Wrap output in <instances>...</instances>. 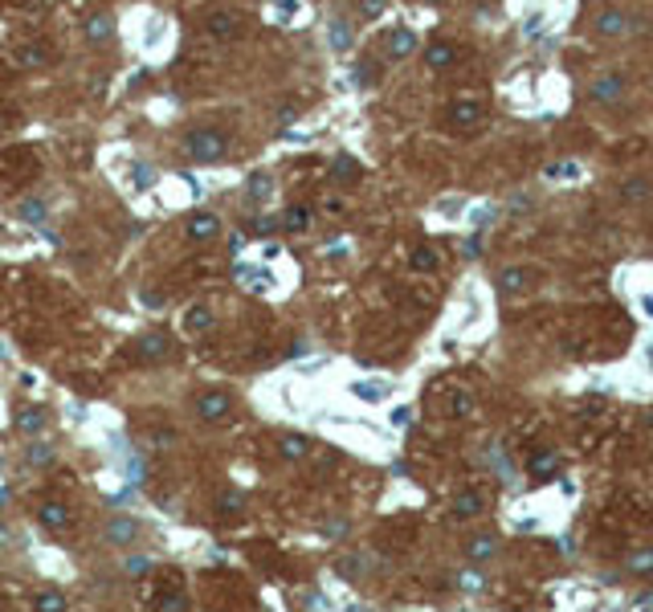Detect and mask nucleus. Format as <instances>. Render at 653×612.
<instances>
[{"instance_id": "32", "label": "nucleus", "mask_w": 653, "mask_h": 612, "mask_svg": "<svg viewBox=\"0 0 653 612\" xmlns=\"http://www.w3.org/2000/svg\"><path fill=\"white\" fill-rule=\"evenodd\" d=\"M335 571H340L343 580H359L364 576V555H343V560L335 563Z\"/></svg>"}, {"instance_id": "7", "label": "nucleus", "mask_w": 653, "mask_h": 612, "mask_svg": "<svg viewBox=\"0 0 653 612\" xmlns=\"http://www.w3.org/2000/svg\"><path fill=\"white\" fill-rule=\"evenodd\" d=\"M482 119H486V107L478 98H458L450 107V123L458 131H478L482 127Z\"/></svg>"}, {"instance_id": "12", "label": "nucleus", "mask_w": 653, "mask_h": 612, "mask_svg": "<svg viewBox=\"0 0 653 612\" xmlns=\"http://www.w3.org/2000/svg\"><path fill=\"white\" fill-rule=\"evenodd\" d=\"M221 237V217L217 213H192L188 217V241H212Z\"/></svg>"}, {"instance_id": "31", "label": "nucleus", "mask_w": 653, "mask_h": 612, "mask_svg": "<svg viewBox=\"0 0 653 612\" xmlns=\"http://www.w3.org/2000/svg\"><path fill=\"white\" fill-rule=\"evenodd\" d=\"M17 61L21 66H45V61H50V50H45V45H21Z\"/></svg>"}, {"instance_id": "51", "label": "nucleus", "mask_w": 653, "mask_h": 612, "mask_svg": "<svg viewBox=\"0 0 653 612\" xmlns=\"http://www.w3.org/2000/svg\"><path fill=\"white\" fill-rule=\"evenodd\" d=\"M424 5H445V0H424Z\"/></svg>"}, {"instance_id": "28", "label": "nucleus", "mask_w": 653, "mask_h": 612, "mask_svg": "<svg viewBox=\"0 0 653 612\" xmlns=\"http://www.w3.org/2000/svg\"><path fill=\"white\" fill-rule=\"evenodd\" d=\"M625 568L633 571V576H649L653 571V547H637V552L625 560Z\"/></svg>"}, {"instance_id": "46", "label": "nucleus", "mask_w": 653, "mask_h": 612, "mask_svg": "<svg viewBox=\"0 0 653 612\" xmlns=\"http://www.w3.org/2000/svg\"><path fill=\"white\" fill-rule=\"evenodd\" d=\"M266 282H274V278H266L262 270H254V274H249V286H254V290H266Z\"/></svg>"}, {"instance_id": "15", "label": "nucleus", "mask_w": 653, "mask_h": 612, "mask_svg": "<svg viewBox=\"0 0 653 612\" xmlns=\"http://www.w3.org/2000/svg\"><path fill=\"white\" fill-rule=\"evenodd\" d=\"M13 217H17V221H25V225H33V229H42V225L50 221V209H45L37 196H25V200L13 204Z\"/></svg>"}, {"instance_id": "11", "label": "nucleus", "mask_w": 653, "mask_h": 612, "mask_svg": "<svg viewBox=\"0 0 653 612\" xmlns=\"http://www.w3.org/2000/svg\"><path fill=\"white\" fill-rule=\"evenodd\" d=\"M384 53H388L392 61H405L416 53V33L413 29H392L388 37H384Z\"/></svg>"}, {"instance_id": "17", "label": "nucleus", "mask_w": 653, "mask_h": 612, "mask_svg": "<svg viewBox=\"0 0 653 612\" xmlns=\"http://www.w3.org/2000/svg\"><path fill=\"white\" fill-rule=\"evenodd\" d=\"M25 461L33 469H45V466H53L58 461V450H53L50 441H42V437H29V445H25Z\"/></svg>"}, {"instance_id": "2", "label": "nucleus", "mask_w": 653, "mask_h": 612, "mask_svg": "<svg viewBox=\"0 0 653 612\" xmlns=\"http://www.w3.org/2000/svg\"><path fill=\"white\" fill-rule=\"evenodd\" d=\"M629 74L625 70H604V74H596L592 82H588V98L596 102V107H620V102L629 98Z\"/></svg>"}, {"instance_id": "8", "label": "nucleus", "mask_w": 653, "mask_h": 612, "mask_svg": "<svg viewBox=\"0 0 653 612\" xmlns=\"http://www.w3.org/2000/svg\"><path fill=\"white\" fill-rule=\"evenodd\" d=\"M486 506H490V498H486L482 490H478V486H470V490H458L453 494V519H478V515H486Z\"/></svg>"}, {"instance_id": "23", "label": "nucleus", "mask_w": 653, "mask_h": 612, "mask_svg": "<svg viewBox=\"0 0 653 612\" xmlns=\"http://www.w3.org/2000/svg\"><path fill=\"white\" fill-rule=\"evenodd\" d=\"M246 196H249V204H266L274 196V180L266 176V172H254L246 184Z\"/></svg>"}, {"instance_id": "40", "label": "nucleus", "mask_w": 653, "mask_h": 612, "mask_svg": "<svg viewBox=\"0 0 653 612\" xmlns=\"http://www.w3.org/2000/svg\"><path fill=\"white\" fill-rule=\"evenodd\" d=\"M144 478H147V466H144L139 458H131V461H127V482H131V486H139Z\"/></svg>"}, {"instance_id": "14", "label": "nucleus", "mask_w": 653, "mask_h": 612, "mask_svg": "<svg viewBox=\"0 0 653 612\" xmlns=\"http://www.w3.org/2000/svg\"><path fill=\"white\" fill-rule=\"evenodd\" d=\"M424 66L437 70V74H442V70H453V66H458V45H450V42H433L429 50H424Z\"/></svg>"}, {"instance_id": "33", "label": "nucleus", "mask_w": 653, "mask_h": 612, "mask_svg": "<svg viewBox=\"0 0 653 612\" xmlns=\"http://www.w3.org/2000/svg\"><path fill=\"white\" fill-rule=\"evenodd\" d=\"M241 506H246V498H241L238 490H225L221 498H217V510H221L225 519H233V515H241Z\"/></svg>"}, {"instance_id": "10", "label": "nucleus", "mask_w": 653, "mask_h": 612, "mask_svg": "<svg viewBox=\"0 0 653 612\" xmlns=\"http://www.w3.org/2000/svg\"><path fill=\"white\" fill-rule=\"evenodd\" d=\"M135 351H139V359H144V364H160V359L172 356V339H168V335H160V331L139 335Z\"/></svg>"}, {"instance_id": "36", "label": "nucleus", "mask_w": 653, "mask_h": 612, "mask_svg": "<svg viewBox=\"0 0 653 612\" xmlns=\"http://www.w3.org/2000/svg\"><path fill=\"white\" fill-rule=\"evenodd\" d=\"M37 608H42V612H61V608H66V596H61V592H42V596H37Z\"/></svg>"}, {"instance_id": "45", "label": "nucleus", "mask_w": 653, "mask_h": 612, "mask_svg": "<svg viewBox=\"0 0 653 612\" xmlns=\"http://www.w3.org/2000/svg\"><path fill=\"white\" fill-rule=\"evenodd\" d=\"M408 413H413V408H392V425H400V429H405L408 421H413Z\"/></svg>"}, {"instance_id": "38", "label": "nucleus", "mask_w": 653, "mask_h": 612, "mask_svg": "<svg viewBox=\"0 0 653 612\" xmlns=\"http://www.w3.org/2000/svg\"><path fill=\"white\" fill-rule=\"evenodd\" d=\"M384 9H388V0H359V17H364V21L384 17Z\"/></svg>"}, {"instance_id": "50", "label": "nucleus", "mask_w": 653, "mask_h": 612, "mask_svg": "<svg viewBox=\"0 0 653 612\" xmlns=\"http://www.w3.org/2000/svg\"><path fill=\"white\" fill-rule=\"evenodd\" d=\"M641 306H645V311H649V315H653V298H641Z\"/></svg>"}, {"instance_id": "25", "label": "nucleus", "mask_w": 653, "mask_h": 612, "mask_svg": "<svg viewBox=\"0 0 653 612\" xmlns=\"http://www.w3.org/2000/svg\"><path fill=\"white\" fill-rule=\"evenodd\" d=\"M620 196H625L629 204H645L653 196V188H649V180H641V176H633V180H625V188H620Z\"/></svg>"}, {"instance_id": "35", "label": "nucleus", "mask_w": 653, "mask_h": 612, "mask_svg": "<svg viewBox=\"0 0 653 612\" xmlns=\"http://www.w3.org/2000/svg\"><path fill=\"white\" fill-rule=\"evenodd\" d=\"M458 588H462V592H482V588H486V580H482V571H478V563H474L470 571H462Z\"/></svg>"}, {"instance_id": "19", "label": "nucleus", "mask_w": 653, "mask_h": 612, "mask_svg": "<svg viewBox=\"0 0 653 612\" xmlns=\"http://www.w3.org/2000/svg\"><path fill=\"white\" fill-rule=\"evenodd\" d=\"M278 453H282V461H303L306 453H311V437H303V433H282V437H278Z\"/></svg>"}, {"instance_id": "41", "label": "nucleus", "mask_w": 653, "mask_h": 612, "mask_svg": "<svg viewBox=\"0 0 653 612\" xmlns=\"http://www.w3.org/2000/svg\"><path fill=\"white\" fill-rule=\"evenodd\" d=\"M152 180H155V168L152 163H139L135 168V188H152Z\"/></svg>"}, {"instance_id": "5", "label": "nucleus", "mask_w": 653, "mask_h": 612, "mask_svg": "<svg viewBox=\"0 0 653 612\" xmlns=\"http://www.w3.org/2000/svg\"><path fill=\"white\" fill-rule=\"evenodd\" d=\"M499 290L502 294H510V298H518V294H531L535 286L543 282V270L539 265H502L499 270Z\"/></svg>"}, {"instance_id": "44", "label": "nucleus", "mask_w": 653, "mask_h": 612, "mask_svg": "<svg viewBox=\"0 0 653 612\" xmlns=\"http://www.w3.org/2000/svg\"><path fill=\"white\" fill-rule=\"evenodd\" d=\"M470 221H474V229H486V225L494 221V209H482V213H474Z\"/></svg>"}, {"instance_id": "37", "label": "nucleus", "mask_w": 653, "mask_h": 612, "mask_svg": "<svg viewBox=\"0 0 653 612\" xmlns=\"http://www.w3.org/2000/svg\"><path fill=\"white\" fill-rule=\"evenodd\" d=\"M335 176H343V180H356V176H359V163L351 160V155H335Z\"/></svg>"}, {"instance_id": "49", "label": "nucleus", "mask_w": 653, "mask_h": 612, "mask_svg": "<svg viewBox=\"0 0 653 612\" xmlns=\"http://www.w3.org/2000/svg\"><path fill=\"white\" fill-rule=\"evenodd\" d=\"M9 543V527H0V547Z\"/></svg>"}, {"instance_id": "3", "label": "nucleus", "mask_w": 653, "mask_h": 612, "mask_svg": "<svg viewBox=\"0 0 653 612\" xmlns=\"http://www.w3.org/2000/svg\"><path fill=\"white\" fill-rule=\"evenodd\" d=\"M139 539H144V527L131 515H111L102 523V543L115 547V552H131V547H139Z\"/></svg>"}, {"instance_id": "47", "label": "nucleus", "mask_w": 653, "mask_h": 612, "mask_svg": "<svg viewBox=\"0 0 653 612\" xmlns=\"http://www.w3.org/2000/svg\"><path fill=\"white\" fill-rule=\"evenodd\" d=\"M645 364L653 367V343H645Z\"/></svg>"}, {"instance_id": "30", "label": "nucleus", "mask_w": 653, "mask_h": 612, "mask_svg": "<svg viewBox=\"0 0 653 612\" xmlns=\"http://www.w3.org/2000/svg\"><path fill=\"white\" fill-rule=\"evenodd\" d=\"M152 568H155V563H152V555H127V560H123V576H127V580L147 576Z\"/></svg>"}, {"instance_id": "43", "label": "nucleus", "mask_w": 653, "mask_h": 612, "mask_svg": "<svg viewBox=\"0 0 653 612\" xmlns=\"http://www.w3.org/2000/svg\"><path fill=\"white\" fill-rule=\"evenodd\" d=\"M462 254L478 257V254H482V237H466V241H462Z\"/></svg>"}, {"instance_id": "24", "label": "nucleus", "mask_w": 653, "mask_h": 612, "mask_svg": "<svg viewBox=\"0 0 653 612\" xmlns=\"http://www.w3.org/2000/svg\"><path fill=\"white\" fill-rule=\"evenodd\" d=\"M212 323H217V315H212V306H192V311H188V319H184V327H188L192 335L212 331Z\"/></svg>"}, {"instance_id": "20", "label": "nucleus", "mask_w": 653, "mask_h": 612, "mask_svg": "<svg viewBox=\"0 0 653 612\" xmlns=\"http://www.w3.org/2000/svg\"><path fill=\"white\" fill-rule=\"evenodd\" d=\"M45 425H50V413H45V408H37V404H29L25 413L17 417V429H21L25 437H42Z\"/></svg>"}, {"instance_id": "18", "label": "nucleus", "mask_w": 653, "mask_h": 612, "mask_svg": "<svg viewBox=\"0 0 653 612\" xmlns=\"http://www.w3.org/2000/svg\"><path fill=\"white\" fill-rule=\"evenodd\" d=\"M494 555H499V539H494V535H474L466 543V560L478 563V568H482L486 560H494Z\"/></svg>"}, {"instance_id": "34", "label": "nucleus", "mask_w": 653, "mask_h": 612, "mask_svg": "<svg viewBox=\"0 0 653 612\" xmlns=\"http://www.w3.org/2000/svg\"><path fill=\"white\" fill-rule=\"evenodd\" d=\"M331 45L340 53L351 50V25H348V21H331Z\"/></svg>"}, {"instance_id": "13", "label": "nucleus", "mask_w": 653, "mask_h": 612, "mask_svg": "<svg viewBox=\"0 0 653 612\" xmlns=\"http://www.w3.org/2000/svg\"><path fill=\"white\" fill-rule=\"evenodd\" d=\"M204 33H209L212 42H233V37L241 33V21L233 17V13H212V17L204 21Z\"/></svg>"}, {"instance_id": "27", "label": "nucleus", "mask_w": 653, "mask_h": 612, "mask_svg": "<svg viewBox=\"0 0 653 612\" xmlns=\"http://www.w3.org/2000/svg\"><path fill=\"white\" fill-rule=\"evenodd\" d=\"M388 384H364V380H356L351 384V396H359V400H368V404H380L384 396H388Z\"/></svg>"}, {"instance_id": "4", "label": "nucleus", "mask_w": 653, "mask_h": 612, "mask_svg": "<svg viewBox=\"0 0 653 612\" xmlns=\"http://www.w3.org/2000/svg\"><path fill=\"white\" fill-rule=\"evenodd\" d=\"M192 408L204 425H221V421L233 417V396L225 388H204V392H196Z\"/></svg>"}, {"instance_id": "26", "label": "nucleus", "mask_w": 653, "mask_h": 612, "mask_svg": "<svg viewBox=\"0 0 653 612\" xmlns=\"http://www.w3.org/2000/svg\"><path fill=\"white\" fill-rule=\"evenodd\" d=\"M408 265H413V274H433V270H437V249L416 246L413 257H408Z\"/></svg>"}, {"instance_id": "48", "label": "nucleus", "mask_w": 653, "mask_h": 612, "mask_svg": "<svg viewBox=\"0 0 653 612\" xmlns=\"http://www.w3.org/2000/svg\"><path fill=\"white\" fill-rule=\"evenodd\" d=\"M645 429L653 433V404H649V413H645Z\"/></svg>"}, {"instance_id": "39", "label": "nucleus", "mask_w": 653, "mask_h": 612, "mask_svg": "<svg viewBox=\"0 0 653 612\" xmlns=\"http://www.w3.org/2000/svg\"><path fill=\"white\" fill-rule=\"evenodd\" d=\"M580 176V163H552L547 168V180H576Z\"/></svg>"}, {"instance_id": "42", "label": "nucleus", "mask_w": 653, "mask_h": 612, "mask_svg": "<svg viewBox=\"0 0 653 612\" xmlns=\"http://www.w3.org/2000/svg\"><path fill=\"white\" fill-rule=\"evenodd\" d=\"M152 445H155V450H168V445H176V433H172V429H155Z\"/></svg>"}, {"instance_id": "52", "label": "nucleus", "mask_w": 653, "mask_h": 612, "mask_svg": "<svg viewBox=\"0 0 653 612\" xmlns=\"http://www.w3.org/2000/svg\"><path fill=\"white\" fill-rule=\"evenodd\" d=\"M0 241H5V229H0Z\"/></svg>"}, {"instance_id": "22", "label": "nucleus", "mask_w": 653, "mask_h": 612, "mask_svg": "<svg viewBox=\"0 0 653 612\" xmlns=\"http://www.w3.org/2000/svg\"><path fill=\"white\" fill-rule=\"evenodd\" d=\"M278 221H282V229L286 233H306L311 229V209H306V204H290Z\"/></svg>"}, {"instance_id": "21", "label": "nucleus", "mask_w": 653, "mask_h": 612, "mask_svg": "<svg viewBox=\"0 0 653 612\" xmlns=\"http://www.w3.org/2000/svg\"><path fill=\"white\" fill-rule=\"evenodd\" d=\"M111 33H115V17H111V13H94V17L86 21V37H90L94 45L111 42Z\"/></svg>"}, {"instance_id": "9", "label": "nucleus", "mask_w": 653, "mask_h": 612, "mask_svg": "<svg viewBox=\"0 0 653 612\" xmlns=\"http://www.w3.org/2000/svg\"><path fill=\"white\" fill-rule=\"evenodd\" d=\"M37 523H42L45 531H53V535H61V531H70V523H74V510H70L66 502H42V506H37Z\"/></svg>"}, {"instance_id": "16", "label": "nucleus", "mask_w": 653, "mask_h": 612, "mask_svg": "<svg viewBox=\"0 0 653 612\" xmlns=\"http://www.w3.org/2000/svg\"><path fill=\"white\" fill-rule=\"evenodd\" d=\"M527 474H531V478H555V474H560V453H555V450L531 453V461H527Z\"/></svg>"}, {"instance_id": "1", "label": "nucleus", "mask_w": 653, "mask_h": 612, "mask_svg": "<svg viewBox=\"0 0 653 612\" xmlns=\"http://www.w3.org/2000/svg\"><path fill=\"white\" fill-rule=\"evenodd\" d=\"M180 152H184L192 163H221L225 155H229V139L212 127H196L180 139Z\"/></svg>"}, {"instance_id": "6", "label": "nucleus", "mask_w": 653, "mask_h": 612, "mask_svg": "<svg viewBox=\"0 0 653 612\" xmlns=\"http://www.w3.org/2000/svg\"><path fill=\"white\" fill-rule=\"evenodd\" d=\"M629 29H633V21H629V13L617 9V5H604V9L596 13V33H601L604 42H620Z\"/></svg>"}, {"instance_id": "29", "label": "nucleus", "mask_w": 653, "mask_h": 612, "mask_svg": "<svg viewBox=\"0 0 653 612\" xmlns=\"http://www.w3.org/2000/svg\"><path fill=\"white\" fill-rule=\"evenodd\" d=\"M470 413H474V396H470V392H462V388H453L450 392V417L466 421Z\"/></svg>"}]
</instances>
